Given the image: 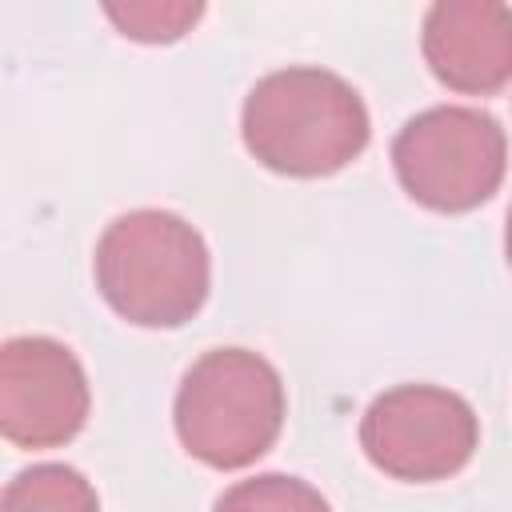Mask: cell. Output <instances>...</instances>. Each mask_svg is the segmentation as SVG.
Returning <instances> with one entry per match:
<instances>
[{
	"label": "cell",
	"mask_w": 512,
	"mask_h": 512,
	"mask_svg": "<svg viewBox=\"0 0 512 512\" xmlns=\"http://www.w3.org/2000/svg\"><path fill=\"white\" fill-rule=\"evenodd\" d=\"M504 256H508V268H512V208H508V224H504Z\"/></svg>",
	"instance_id": "8fae6325"
},
{
	"label": "cell",
	"mask_w": 512,
	"mask_h": 512,
	"mask_svg": "<svg viewBox=\"0 0 512 512\" xmlns=\"http://www.w3.org/2000/svg\"><path fill=\"white\" fill-rule=\"evenodd\" d=\"M0 512H100V500L72 464H32L4 484Z\"/></svg>",
	"instance_id": "ba28073f"
},
{
	"label": "cell",
	"mask_w": 512,
	"mask_h": 512,
	"mask_svg": "<svg viewBox=\"0 0 512 512\" xmlns=\"http://www.w3.org/2000/svg\"><path fill=\"white\" fill-rule=\"evenodd\" d=\"M480 444V420L460 392L440 384H396L360 420L364 456L392 480L432 484L456 476Z\"/></svg>",
	"instance_id": "5b68a950"
},
{
	"label": "cell",
	"mask_w": 512,
	"mask_h": 512,
	"mask_svg": "<svg viewBox=\"0 0 512 512\" xmlns=\"http://www.w3.org/2000/svg\"><path fill=\"white\" fill-rule=\"evenodd\" d=\"M92 276L104 304L140 328L188 324L212 284L204 236L168 208H136L116 216L96 240Z\"/></svg>",
	"instance_id": "7a4b0ae2"
},
{
	"label": "cell",
	"mask_w": 512,
	"mask_h": 512,
	"mask_svg": "<svg viewBox=\"0 0 512 512\" xmlns=\"http://www.w3.org/2000/svg\"><path fill=\"white\" fill-rule=\"evenodd\" d=\"M176 436L208 468L256 464L284 428V380L248 348H212L180 380L172 404Z\"/></svg>",
	"instance_id": "3957f363"
},
{
	"label": "cell",
	"mask_w": 512,
	"mask_h": 512,
	"mask_svg": "<svg viewBox=\"0 0 512 512\" xmlns=\"http://www.w3.org/2000/svg\"><path fill=\"white\" fill-rule=\"evenodd\" d=\"M88 376L52 336H12L0 348V432L16 448L68 444L88 420Z\"/></svg>",
	"instance_id": "8992f818"
},
{
	"label": "cell",
	"mask_w": 512,
	"mask_h": 512,
	"mask_svg": "<svg viewBox=\"0 0 512 512\" xmlns=\"http://www.w3.org/2000/svg\"><path fill=\"white\" fill-rule=\"evenodd\" d=\"M508 140L496 116L468 104L416 112L392 140L400 188L432 212H472L504 180Z\"/></svg>",
	"instance_id": "277c9868"
},
{
	"label": "cell",
	"mask_w": 512,
	"mask_h": 512,
	"mask_svg": "<svg viewBox=\"0 0 512 512\" xmlns=\"http://www.w3.org/2000/svg\"><path fill=\"white\" fill-rule=\"evenodd\" d=\"M244 148L280 176H332L348 168L372 136L360 92L316 64H292L252 84L240 116Z\"/></svg>",
	"instance_id": "6da1fadb"
},
{
	"label": "cell",
	"mask_w": 512,
	"mask_h": 512,
	"mask_svg": "<svg viewBox=\"0 0 512 512\" xmlns=\"http://www.w3.org/2000/svg\"><path fill=\"white\" fill-rule=\"evenodd\" d=\"M420 48L440 84L492 96L512 80V8L500 0H440L424 12Z\"/></svg>",
	"instance_id": "52a82bcc"
},
{
	"label": "cell",
	"mask_w": 512,
	"mask_h": 512,
	"mask_svg": "<svg viewBox=\"0 0 512 512\" xmlns=\"http://www.w3.org/2000/svg\"><path fill=\"white\" fill-rule=\"evenodd\" d=\"M212 512H328V500L300 476L264 472L232 484Z\"/></svg>",
	"instance_id": "9c48e42d"
},
{
	"label": "cell",
	"mask_w": 512,
	"mask_h": 512,
	"mask_svg": "<svg viewBox=\"0 0 512 512\" xmlns=\"http://www.w3.org/2000/svg\"><path fill=\"white\" fill-rule=\"evenodd\" d=\"M104 16L128 40L172 44V40H180L204 16V4H156V0H144V4H104Z\"/></svg>",
	"instance_id": "30bf717a"
}]
</instances>
